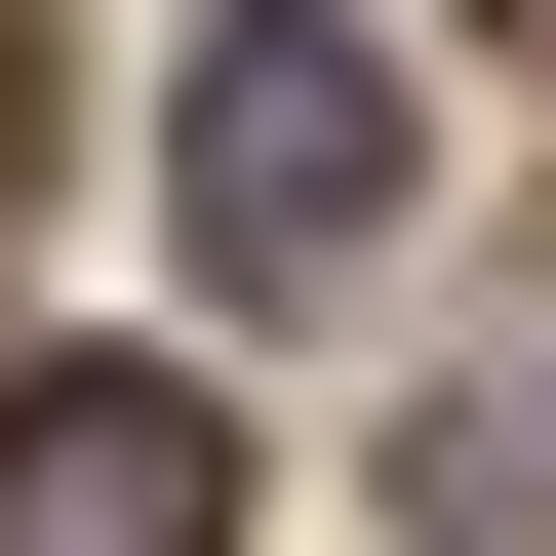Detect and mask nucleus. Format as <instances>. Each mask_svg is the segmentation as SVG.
<instances>
[{
	"instance_id": "f257e3e1",
	"label": "nucleus",
	"mask_w": 556,
	"mask_h": 556,
	"mask_svg": "<svg viewBox=\"0 0 556 556\" xmlns=\"http://www.w3.org/2000/svg\"><path fill=\"white\" fill-rule=\"evenodd\" d=\"M397 199H438V80H397L358 0H239V40L160 80V239L239 278V318H358V239H397Z\"/></svg>"
},
{
	"instance_id": "f03ea898",
	"label": "nucleus",
	"mask_w": 556,
	"mask_h": 556,
	"mask_svg": "<svg viewBox=\"0 0 556 556\" xmlns=\"http://www.w3.org/2000/svg\"><path fill=\"white\" fill-rule=\"evenodd\" d=\"M0 556H239V397L199 358H40L0 397Z\"/></svg>"
},
{
	"instance_id": "7ed1b4c3",
	"label": "nucleus",
	"mask_w": 556,
	"mask_h": 556,
	"mask_svg": "<svg viewBox=\"0 0 556 556\" xmlns=\"http://www.w3.org/2000/svg\"><path fill=\"white\" fill-rule=\"evenodd\" d=\"M438 517H477V556H556V358H477V397H438Z\"/></svg>"
},
{
	"instance_id": "20e7f679",
	"label": "nucleus",
	"mask_w": 556,
	"mask_h": 556,
	"mask_svg": "<svg viewBox=\"0 0 556 556\" xmlns=\"http://www.w3.org/2000/svg\"><path fill=\"white\" fill-rule=\"evenodd\" d=\"M517 40H556V0H517Z\"/></svg>"
}]
</instances>
